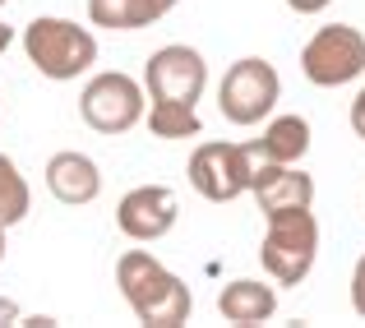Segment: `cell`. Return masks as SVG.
Here are the masks:
<instances>
[{
  "instance_id": "1",
  "label": "cell",
  "mask_w": 365,
  "mask_h": 328,
  "mask_svg": "<svg viewBox=\"0 0 365 328\" xmlns=\"http://www.w3.org/2000/svg\"><path fill=\"white\" fill-rule=\"evenodd\" d=\"M120 296L130 301L134 319L148 328H180L195 310V296L171 268H162L148 250H125L116 264Z\"/></svg>"
},
{
  "instance_id": "2",
  "label": "cell",
  "mask_w": 365,
  "mask_h": 328,
  "mask_svg": "<svg viewBox=\"0 0 365 328\" xmlns=\"http://www.w3.org/2000/svg\"><path fill=\"white\" fill-rule=\"evenodd\" d=\"M24 51L46 79L65 83V79H79L83 70L98 65V37H93L88 28L70 24V19L42 14L24 28Z\"/></svg>"
},
{
  "instance_id": "3",
  "label": "cell",
  "mask_w": 365,
  "mask_h": 328,
  "mask_svg": "<svg viewBox=\"0 0 365 328\" xmlns=\"http://www.w3.org/2000/svg\"><path fill=\"white\" fill-rule=\"evenodd\" d=\"M264 268L277 277L282 287H301L310 277L314 259H319V222L310 208H282V213H268V231L264 245H259Z\"/></svg>"
},
{
  "instance_id": "4",
  "label": "cell",
  "mask_w": 365,
  "mask_h": 328,
  "mask_svg": "<svg viewBox=\"0 0 365 328\" xmlns=\"http://www.w3.org/2000/svg\"><path fill=\"white\" fill-rule=\"evenodd\" d=\"M282 98V79L264 56H245L217 83V107L232 125H259Z\"/></svg>"
},
{
  "instance_id": "5",
  "label": "cell",
  "mask_w": 365,
  "mask_h": 328,
  "mask_svg": "<svg viewBox=\"0 0 365 328\" xmlns=\"http://www.w3.org/2000/svg\"><path fill=\"white\" fill-rule=\"evenodd\" d=\"M301 70L314 88H342L365 74V37L347 24H329L305 42Z\"/></svg>"
},
{
  "instance_id": "6",
  "label": "cell",
  "mask_w": 365,
  "mask_h": 328,
  "mask_svg": "<svg viewBox=\"0 0 365 328\" xmlns=\"http://www.w3.org/2000/svg\"><path fill=\"white\" fill-rule=\"evenodd\" d=\"M250 158L245 143H227V139H208L195 148L190 158V185L208 199V204H232L250 190Z\"/></svg>"
},
{
  "instance_id": "7",
  "label": "cell",
  "mask_w": 365,
  "mask_h": 328,
  "mask_svg": "<svg viewBox=\"0 0 365 328\" xmlns=\"http://www.w3.org/2000/svg\"><path fill=\"white\" fill-rule=\"evenodd\" d=\"M143 88H148L153 102H185L195 107L208 88V61L185 42H171L162 51L148 56L143 65Z\"/></svg>"
},
{
  "instance_id": "8",
  "label": "cell",
  "mask_w": 365,
  "mask_h": 328,
  "mask_svg": "<svg viewBox=\"0 0 365 328\" xmlns=\"http://www.w3.org/2000/svg\"><path fill=\"white\" fill-rule=\"evenodd\" d=\"M79 111L98 134H125L143 121V88H139V79H130L120 70L93 74L79 98Z\"/></svg>"
},
{
  "instance_id": "9",
  "label": "cell",
  "mask_w": 365,
  "mask_h": 328,
  "mask_svg": "<svg viewBox=\"0 0 365 328\" xmlns=\"http://www.w3.org/2000/svg\"><path fill=\"white\" fill-rule=\"evenodd\" d=\"M180 217V204H176V190L171 185H139L120 199L116 208V227L125 231L130 240L148 245V240H162Z\"/></svg>"
},
{
  "instance_id": "10",
  "label": "cell",
  "mask_w": 365,
  "mask_h": 328,
  "mask_svg": "<svg viewBox=\"0 0 365 328\" xmlns=\"http://www.w3.org/2000/svg\"><path fill=\"white\" fill-rule=\"evenodd\" d=\"M250 195L259 213H282V208H310L314 204V180L296 171V162H255L250 167Z\"/></svg>"
},
{
  "instance_id": "11",
  "label": "cell",
  "mask_w": 365,
  "mask_h": 328,
  "mask_svg": "<svg viewBox=\"0 0 365 328\" xmlns=\"http://www.w3.org/2000/svg\"><path fill=\"white\" fill-rule=\"evenodd\" d=\"M46 190H51L61 204L83 208V204H93V199L102 195V171H98V162H93L88 153L65 148V153H56V158L46 162Z\"/></svg>"
},
{
  "instance_id": "12",
  "label": "cell",
  "mask_w": 365,
  "mask_h": 328,
  "mask_svg": "<svg viewBox=\"0 0 365 328\" xmlns=\"http://www.w3.org/2000/svg\"><path fill=\"white\" fill-rule=\"evenodd\" d=\"M277 310V292L264 282H255V277H241V282H227L222 292H217V314H222L227 324H268Z\"/></svg>"
},
{
  "instance_id": "13",
  "label": "cell",
  "mask_w": 365,
  "mask_h": 328,
  "mask_svg": "<svg viewBox=\"0 0 365 328\" xmlns=\"http://www.w3.org/2000/svg\"><path fill=\"white\" fill-rule=\"evenodd\" d=\"M255 162H301L310 153V121L305 116H277L268 121L264 139L245 143Z\"/></svg>"
},
{
  "instance_id": "14",
  "label": "cell",
  "mask_w": 365,
  "mask_h": 328,
  "mask_svg": "<svg viewBox=\"0 0 365 328\" xmlns=\"http://www.w3.org/2000/svg\"><path fill=\"white\" fill-rule=\"evenodd\" d=\"M171 9H176V0H88V19L98 28H111V33L148 28Z\"/></svg>"
},
{
  "instance_id": "15",
  "label": "cell",
  "mask_w": 365,
  "mask_h": 328,
  "mask_svg": "<svg viewBox=\"0 0 365 328\" xmlns=\"http://www.w3.org/2000/svg\"><path fill=\"white\" fill-rule=\"evenodd\" d=\"M28 208H33V190H28L24 171H19L14 162L0 153V227H14V222H24Z\"/></svg>"
},
{
  "instance_id": "16",
  "label": "cell",
  "mask_w": 365,
  "mask_h": 328,
  "mask_svg": "<svg viewBox=\"0 0 365 328\" xmlns=\"http://www.w3.org/2000/svg\"><path fill=\"white\" fill-rule=\"evenodd\" d=\"M148 130L158 134V139H190V134H199L204 125H199V111L185 107V102H153Z\"/></svg>"
},
{
  "instance_id": "17",
  "label": "cell",
  "mask_w": 365,
  "mask_h": 328,
  "mask_svg": "<svg viewBox=\"0 0 365 328\" xmlns=\"http://www.w3.org/2000/svg\"><path fill=\"white\" fill-rule=\"evenodd\" d=\"M351 310L365 319V255L356 259V273H351Z\"/></svg>"
},
{
  "instance_id": "18",
  "label": "cell",
  "mask_w": 365,
  "mask_h": 328,
  "mask_svg": "<svg viewBox=\"0 0 365 328\" xmlns=\"http://www.w3.org/2000/svg\"><path fill=\"white\" fill-rule=\"evenodd\" d=\"M351 130H356V139H365V88L356 93V102H351Z\"/></svg>"
},
{
  "instance_id": "19",
  "label": "cell",
  "mask_w": 365,
  "mask_h": 328,
  "mask_svg": "<svg viewBox=\"0 0 365 328\" xmlns=\"http://www.w3.org/2000/svg\"><path fill=\"white\" fill-rule=\"evenodd\" d=\"M333 0H287V9H296V14H319V9H329Z\"/></svg>"
},
{
  "instance_id": "20",
  "label": "cell",
  "mask_w": 365,
  "mask_h": 328,
  "mask_svg": "<svg viewBox=\"0 0 365 328\" xmlns=\"http://www.w3.org/2000/svg\"><path fill=\"white\" fill-rule=\"evenodd\" d=\"M0 324H19V305L9 296H0Z\"/></svg>"
},
{
  "instance_id": "21",
  "label": "cell",
  "mask_w": 365,
  "mask_h": 328,
  "mask_svg": "<svg viewBox=\"0 0 365 328\" xmlns=\"http://www.w3.org/2000/svg\"><path fill=\"white\" fill-rule=\"evenodd\" d=\"M19 324H24V328H56V319H46V314H28V319L19 314Z\"/></svg>"
},
{
  "instance_id": "22",
  "label": "cell",
  "mask_w": 365,
  "mask_h": 328,
  "mask_svg": "<svg viewBox=\"0 0 365 328\" xmlns=\"http://www.w3.org/2000/svg\"><path fill=\"white\" fill-rule=\"evenodd\" d=\"M9 42H14V28H5V24H0V56L9 51Z\"/></svg>"
},
{
  "instance_id": "23",
  "label": "cell",
  "mask_w": 365,
  "mask_h": 328,
  "mask_svg": "<svg viewBox=\"0 0 365 328\" xmlns=\"http://www.w3.org/2000/svg\"><path fill=\"white\" fill-rule=\"evenodd\" d=\"M0 259H5V227H0Z\"/></svg>"
},
{
  "instance_id": "24",
  "label": "cell",
  "mask_w": 365,
  "mask_h": 328,
  "mask_svg": "<svg viewBox=\"0 0 365 328\" xmlns=\"http://www.w3.org/2000/svg\"><path fill=\"white\" fill-rule=\"evenodd\" d=\"M0 5H5V0H0Z\"/></svg>"
}]
</instances>
